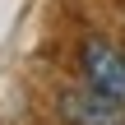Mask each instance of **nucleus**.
<instances>
[{"label": "nucleus", "mask_w": 125, "mask_h": 125, "mask_svg": "<svg viewBox=\"0 0 125 125\" xmlns=\"http://www.w3.org/2000/svg\"><path fill=\"white\" fill-rule=\"evenodd\" d=\"M79 70H83V83H93L97 93L125 102V56L107 37H88L79 46Z\"/></svg>", "instance_id": "f257e3e1"}, {"label": "nucleus", "mask_w": 125, "mask_h": 125, "mask_svg": "<svg viewBox=\"0 0 125 125\" xmlns=\"http://www.w3.org/2000/svg\"><path fill=\"white\" fill-rule=\"evenodd\" d=\"M60 121L65 125H125V102L97 93L93 83L60 93Z\"/></svg>", "instance_id": "f03ea898"}]
</instances>
